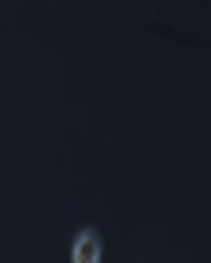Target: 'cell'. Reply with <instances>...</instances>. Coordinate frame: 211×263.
<instances>
[{
	"label": "cell",
	"mask_w": 211,
	"mask_h": 263,
	"mask_svg": "<svg viewBox=\"0 0 211 263\" xmlns=\"http://www.w3.org/2000/svg\"><path fill=\"white\" fill-rule=\"evenodd\" d=\"M70 263H100V237H97L93 230H82V234L74 237Z\"/></svg>",
	"instance_id": "obj_1"
}]
</instances>
